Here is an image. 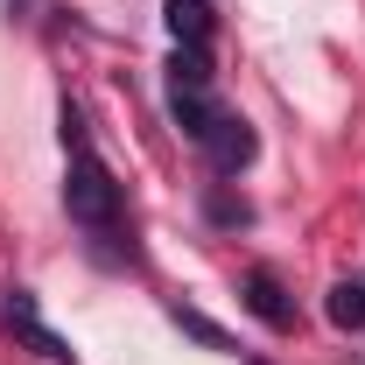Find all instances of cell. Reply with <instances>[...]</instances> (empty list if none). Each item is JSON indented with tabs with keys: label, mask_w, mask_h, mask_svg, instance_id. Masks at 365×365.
<instances>
[{
	"label": "cell",
	"mask_w": 365,
	"mask_h": 365,
	"mask_svg": "<svg viewBox=\"0 0 365 365\" xmlns=\"http://www.w3.org/2000/svg\"><path fill=\"white\" fill-rule=\"evenodd\" d=\"M169 91H211V56L197 43H176V56H169Z\"/></svg>",
	"instance_id": "7"
},
{
	"label": "cell",
	"mask_w": 365,
	"mask_h": 365,
	"mask_svg": "<svg viewBox=\"0 0 365 365\" xmlns=\"http://www.w3.org/2000/svg\"><path fill=\"white\" fill-rule=\"evenodd\" d=\"M0 317L14 323V337H21L29 351H43V359H56V365H71V344H63V337H56V330H49L43 317H36V295H29V288H7Z\"/></svg>",
	"instance_id": "3"
},
{
	"label": "cell",
	"mask_w": 365,
	"mask_h": 365,
	"mask_svg": "<svg viewBox=\"0 0 365 365\" xmlns=\"http://www.w3.org/2000/svg\"><path fill=\"white\" fill-rule=\"evenodd\" d=\"M197 148L211 155V169H218V176H239V169H246V162L260 155V134H253V127H246L239 113H218V127L197 140Z\"/></svg>",
	"instance_id": "2"
},
{
	"label": "cell",
	"mask_w": 365,
	"mask_h": 365,
	"mask_svg": "<svg viewBox=\"0 0 365 365\" xmlns=\"http://www.w3.org/2000/svg\"><path fill=\"white\" fill-rule=\"evenodd\" d=\"M246 309L267 323V330H295V302H288V288H281V274H274V267H253V274H246Z\"/></svg>",
	"instance_id": "4"
},
{
	"label": "cell",
	"mask_w": 365,
	"mask_h": 365,
	"mask_svg": "<svg viewBox=\"0 0 365 365\" xmlns=\"http://www.w3.org/2000/svg\"><path fill=\"white\" fill-rule=\"evenodd\" d=\"M323 309H330V323H337V330H365V274H351V281H337Z\"/></svg>",
	"instance_id": "8"
},
{
	"label": "cell",
	"mask_w": 365,
	"mask_h": 365,
	"mask_svg": "<svg viewBox=\"0 0 365 365\" xmlns=\"http://www.w3.org/2000/svg\"><path fill=\"white\" fill-rule=\"evenodd\" d=\"M169 113H176V127H182L190 140H204L211 127H218V113H225V106H218L211 91H169Z\"/></svg>",
	"instance_id": "5"
},
{
	"label": "cell",
	"mask_w": 365,
	"mask_h": 365,
	"mask_svg": "<svg viewBox=\"0 0 365 365\" xmlns=\"http://www.w3.org/2000/svg\"><path fill=\"white\" fill-rule=\"evenodd\" d=\"M14 7H29V0H14Z\"/></svg>",
	"instance_id": "11"
},
{
	"label": "cell",
	"mask_w": 365,
	"mask_h": 365,
	"mask_svg": "<svg viewBox=\"0 0 365 365\" xmlns=\"http://www.w3.org/2000/svg\"><path fill=\"white\" fill-rule=\"evenodd\" d=\"M169 317H176V330H190L197 344H211V351H232V337H225L211 317H197V309H169Z\"/></svg>",
	"instance_id": "9"
},
{
	"label": "cell",
	"mask_w": 365,
	"mask_h": 365,
	"mask_svg": "<svg viewBox=\"0 0 365 365\" xmlns=\"http://www.w3.org/2000/svg\"><path fill=\"white\" fill-rule=\"evenodd\" d=\"M63 204H71V218H78L91 239H120V225H127L120 182H113V169H106L91 148L71 155V169H63Z\"/></svg>",
	"instance_id": "1"
},
{
	"label": "cell",
	"mask_w": 365,
	"mask_h": 365,
	"mask_svg": "<svg viewBox=\"0 0 365 365\" xmlns=\"http://www.w3.org/2000/svg\"><path fill=\"white\" fill-rule=\"evenodd\" d=\"M211 218H218V225H246L253 211H246L239 197H225V190H211Z\"/></svg>",
	"instance_id": "10"
},
{
	"label": "cell",
	"mask_w": 365,
	"mask_h": 365,
	"mask_svg": "<svg viewBox=\"0 0 365 365\" xmlns=\"http://www.w3.org/2000/svg\"><path fill=\"white\" fill-rule=\"evenodd\" d=\"M162 21H169V36H176V43H211V0H169V7H162Z\"/></svg>",
	"instance_id": "6"
}]
</instances>
